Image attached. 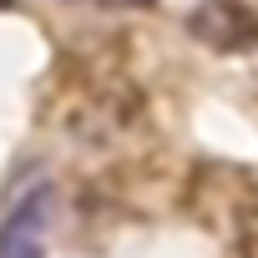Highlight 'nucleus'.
I'll return each instance as SVG.
<instances>
[{
    "label": "nucleus",
    "mask_w": 258,
    "mask_h": 258,
    "mask_svg": "<svg viewBox=\"0 0 258 258\" xmlns=\"http://www.w3.org/2000/svg\"><path fill=\"white\" fill-rule=\"evenodd\" d=\"M187 31L203 46H213V51L258 46V16L243 6V0H203V6L187 16Z\"/></svg>",
    "instance_id": "f257e3e1"
},
{
    "label": "nucleus",
    "mask_w": 258,
    "mask_h": 258,
    "mask_svg": "<svg viewBox=\"0 0 258 258\" xmlns=\"http://www.w3.org/2000/svg\"><path fill=\"white\" fill-rule=\"evenodd\" d=\"M46 223H51V192L36 187L6 223H0V258H41Z\"/></svg>",
    "instance_id": "f03ea898"
},
{
    "label": "nucleus",
    "mask_w": 258,
    "mask_h": 258,
    "mask_svg": "<svg viewBox=\"0 0 258 258\" xmlns=\"http://www.w3.org/2000/svg\"><path fill=\"white\" fill-rule=\"evenodd\" d=\"M238 248H243V258H258V208H253V213H243V228H238Z\"/></svg>",
    "instance_id": "7ed1b4c3"
},
{
    "label": "nucleus",
    "mask_w": 258,
    "mask_h": 258,
    "mask_svg": "<svg viewBox=\"0 0 258 258\" xmlns=\"http://www.w3.org/2000/svg\"><path fill=\"white\" fill-rule=\"evenodd\" d=\"M101 6H121V11H137V6H152V0H101Z\"/></svg>",
    "instance_id": "20e7f679"
},
{
    "label": "nucleus",
    "mask_w": 258,
    "mask_h": 258,
    "mask_svg": "<svg viewBox=\"0 0 258 258\" xmlns=\"http://www.w3.org/2000/svg\"><path fill=\"white\" fill-rule=\"evenodd\" d=\"M6 6H11V0H0V11H6Z\"/></svg>",
    "instance_id": "39448f33"
}]
</instances>
